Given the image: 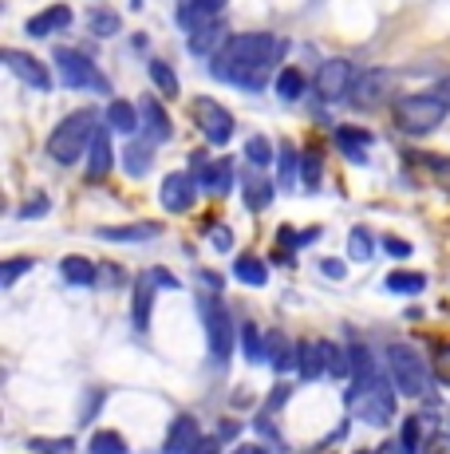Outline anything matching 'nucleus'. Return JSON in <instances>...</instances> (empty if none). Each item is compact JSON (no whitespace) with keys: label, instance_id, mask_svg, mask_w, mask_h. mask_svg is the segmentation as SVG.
I'll return each instance as SVG.
<instances>
[{"label":"nucleus","instance_id":"1","mask_svg":"<svg viewBox=\"0 0 450 454\" xmlns=\"http://www.w3.org/2000/svg\"><path fill=\"white\" fill-rule=\"evenodd\" d=\"M284 51H289V43L281 36H269V32H237V36L225 40V48L218 56H210V75L237 87V91H261Z\"/></svg>","mask_w":450,"mask_h":454},{"label":"nucleus","instance_id":"2","mask_svg":"<svg viewBox=\"0 0 450 454\" xmlns=\"http://www.w3.org/2000/svg\"><path fill=\"white\" fill-rule=\"evenodd\" d=\"M95 107H80V111H72V115L64 119L56 130H51V138H48V154H51V162H59V166H72V162H80L83 154L91 151V138H95Z\"/></svg>","mask_w":450,"mask_h":454},{"label":"nucleus","instance_id":"3","mask_svg":"<svg viewBox=\"0 0 450 454\" xmlns=\"http://www.w3.org/2000/svg\"><path fill=\"white\" fill-rule=\"evenodd\" d=\"M446 111H450V103H443L435 91H415V95L395 99L392 119L403 135H431L446 119Z\"/></svg>","mask_w":450,"mask_h":454},{"label":"nucleus","instance_id":"4","mask_svg":"<svg viewBox=\"0 0 450 454\" xmlns=\"http://www.w3.org/2000/svg\"><path fill=\"white\" fill-rule=\"evenodd\" d=\"M387 375H392V387L407 399H423L431 391V372L423 364L419 348H411V344L387 348Z\"/></svg>","mask_w":450,"mask_h":454},{"label":"nucleus","instance_id":"5","mask_svg":"<svg viewBox=\"0 0 450 454\" xmlns=\"http://www.w3.org/2000/svg\"><path fill=\"white\" fill-rule=\"evenodd\" d=\"M348 411L356 415V419H363L368 427H387L395 419V391L387 387L379 375L371 383H352Z\"/></svg>","mask_w":450,"mask_h":454},{"label":"nucleus","instance_id":"6","mask_svg":"<svg viewBox=\"0 0 450 454\" xmlns=\"http://www.w3.org/2000/svg\"><path fill=\"white\" fill-rule=\"evenodd\" d=\"M56 56V72L64 87H72V91H95V95H111V80L95 67V59H88L83 51L75 48H56L51 51Z\"/></svg>","mask_w":450,"mask_h":454},{"label":"nucleus","instance_id":"7","mask_svg":"<svg viewBox=\"0 0 450 454\" xmlns=\"http://www.w3.org/2000/svg\"><path fill=\"white\" fill-rule=\"evenodd\" d=\"M202 325H206V336H210V356L221 364H229V352H233V320H229V312L221 309L213 296H202Z\"/></svg>","mask_w":450,"mask_h":454},{"label":"nucleus","instance_id":"8","mask_svg":"<svg viewBox=\"0 0 450 454\" xmlns=\"http://www.w3.org/2000/svg\"><path fill=\"white\" fill-rule=\"evenodd\" d=\"M194 123L198 130L206 135V143L210 146H225L233 138V115H229V107H221L218 99H206V95H198L194 99Z\"/></svg>","mask_w":450,"mask_h":454},{"label":"nucleus","instance_id":"9","mask_svg":"<svg viewBox=\"0 0 450 454\" xmlns=\"http://www.w3.org/2000/svg\"><path fill=\"white\" fill-rule=\"evenodd\" d=\"M352 83H356V67L348 59H324L316 67V95L324 103H336V99H348Z\"/></svg>","mask_w":450,"mask_h":454},{"label":"nucleus","instance_id":"10","mask_svg":"<svg viewBox=\"0 0 450 454\" xmlns=\"http://www.w3.org/2000/svg\"><path fill=\"white\" fill-rule=\"evenodd\" d=\"M159 198H162V209H170V214H190V206L198 202V178L194 174H182V170L167 174Z\"/></svg>","mask_w":450,"mask_h":454},{"label":"nucleus","instance_id":"11","mask_svg":"<svg viewBox=\"0 0 450 454\" xmlns=\"http://www.w3.org/2000/svg\"><path fill=\"white\" fill-rule=\"evenodd\" d=\"M4 64H8V72H12L20 83H28L32 91H51V72L36 56H24V51H16V48H4Z\"/></svg>","mask_w":450,"mask_h":454},{"label":"nucleus","instance_id":"12","mask_svg":"<svg viewBox=\"0 0 450 454\" xmlns=\"http://www.w3.org/2000/svg\"><path fill=\"white\" fill-rule=\"evenodd\" d=\"M392 80H387V72H379V67H371V72H363L356 75V83H352V91H348V103L352 107H379V103L387 99V87Z\"/></svg>","mask_w":450,"mask_h":454},{"label":"nucleus","instance_id":"13","mask_svg":"<svg viewBox=\"0 0 450 454\" xmlns=\"http://www.w3.org/2000/svg\"><path fill=\"white\" fill-rule=\"evenodd\" d=\"M138 115H143V130L151 143H167L170 135H175V123H170L167 107H162L154 95H146V99H138Z\"/></svg>","mask_w":450,"mask_h":454},{"label":"nucleus","instance_id":"14","mask_svg":"<svg viewBox=\"0 0 450 454\" xmlns=\"http://www.w3.org/2000/svg\"><path fill=\"white\" fill-rule=\"evenodd\" d=\"M154 289H159V281H154V273L135 277V301H131V325H135V332H146V328H151Z\"/></svg>","mask_w":450,"mask_h":454},{"label":"nucleus","instance_id":"15","mask_svg":"<svg viewBox=\"0 0 450 454\" xmlns=\"http://www.w3.org/2000/svg\"><path fill=\"white\" fill-rule=\"evenodd\" d=\"M225 8V0H178V24L182 32L202 28L206 20H218Z\"/></svg>","mask_w":450,"mask_h":454},{"label":"nucleus","instance_id":"16","mask_svg":"<svg viewBox=\"0 0 450 454\" xmlns=\"http://www.w3.org/2000/svg\"><path fill=\"white\" fill-rule=\"evenodd\" d=\"M297 372H300V380H316V375H328L324 340H300V344H297Z\"/></svg>","mask_w":450,"mask_h":454},{"label":"nucleus","instance_id":"17","mask_svg":"<svg viewBox=\"0 0 450 454\" xmlns=\"http://www.w3.org/2000/svg\"><path fill=\"white\" fill-rule=\"evenodd\" d=\"M67 24H72V8H67V4H51V8H44V12L28 16L24 32H28L32 40H40V36H51L56 28H67Z\"/></svg>","mask_w":450,"mask_h":454},{"label":"nucleus","instance_id":"18","mask_svg":"<svg viewBox=\"0 0 450 454\" xmlns=\"http://www.w3.org/2000/svg\"><path fill=\"white\" fill-rule=\"evenodd\" d=\"M103 119H107V127L119 130V135H138V130H143L138 103H127V99H111L107 111H103Z\"/></svg>","mask_w":450,"mask_h":454},{"label":"nucleus","instance_id":"19","mask_svg":"<svg viewBox=\"0 0 450 454\" xmlns=\"http://www.w3.org/2000/svg\"><path fill=\"white\" fill-rule=\"evenodd\" d=\"M198 439H202V434H198V419L194 415H178L175 423H170V431H167L162 454H186Z\"/></svg>","mask_w":450,"mask_h":454},{"label":"nucleus","instance_id":"20","mask_svg":"<svg viewBox=\"0 0 450 454\" xmlns=\"http://www.w3.org/2000/svg\"><path fill=\"white\" fill-rule=\"evenodd\" d=\"M103 241H127V246H143V241L159 238V222H131V225H103Z\"/></svg>","mask_w":450,"mask_h":454},{"label":"nucleus","instance_id":"21","mask_svg":"<svg viewBox=\"0 0 450 454\" xmlns=\"http://www.w3.org/2000/svg\"><path fill=\"white\" fill-rule=\"evenodd\" d=\"M186 36H190V51H194V56H218V51L225 48V28H221V16H218V20H206L202 28L186 32Z\"/></svg>","mask_w":450,"mask_h":454},{"label":"nucleus","instance_id":"22","mask_svg":"<svg viewBox=\"0 0 450 454\" xmlns=\"http://www.w3.org/2000/svg\"><path fill=\"white\" fill-rule=\"evenodd\" d=\"M111 166H115V151H111V135H107V130H95L91 151H88V178H91V182L107 178Z\"/></svg>","mask_w":450,"mask_h":454},{"label":"nucleus","instance_id":"23","mask_svg":"<svg viewBox=\"0 0 450 454\" xmlns=\"http://www.w3.org/2000/svg\"><path fill=\"white\" fill-rule=\"evenodd\" d=\"M198 182H202V190H206V194L225 198V194H229V190H233V162H229V159L210 162L202 174H198Z\"/></svg>","mask_w":450,"mask_h":454},{"label":"nucleus","instance_id":"24","mask_svg":"<svg viewBox=\"0 0 450 454\" xmlns=\"http://www.w3.org/2000/svg\"><path fill=\"white\" fill-rule=\"evenodd\" d=\"M265 360L273 364V372L284 375V372L297 368V348H292L281 332H269V336H265Z\"/></svg>","mask_w":450,"mask_h":454},{"label":"nucleus","instance_id":"25","mask_svg":"<svg viewBox=\"0 0 450 454\" xmlns=\"http://www.w3.org/2000/svg\"><path fill=\"white\" fill-rule=\"evenodd\" d=\"M241 198H245V206L253 209V214H261V209L273 206V182L265 178V174H249V178L241 182Z\"/></svg>","mask_w":450,"mask_h":454},{"label":"nucleus","instance_id":"26","mask_svg":"<svg viewBox=\"0 0 450 454\" xmlns=\"http://www.w3.org/2000/svg\"><path fill=\"white\" fill-rule=\"evenodd\" d=\"M233 277H237L241 285H253V289H261V285L269 281V265H265L257 253H241V257L233 261Z\"/></svg>","mask_w":450,"mask_h":454},{"label":"nucleus","instance_id":"27","mask_svg":"<svg viewBox=\"0 0 450 454\" xmlns=\"http://www.w3.org/2000/svg\"><path fill=\"white\" fill-rule=\"evenodd\" d=\"M336 146H340L344 154H348L352 162H368V146H371V135L360 127H336Z\"/></svg>","mask_w":450,"mask_h":454},{"label":"nucleus","instance_id":"28","mask_svg":"<svg viewBox=\"0 0 450 454\" xmlns=\"http://www.w3.org/2000/svg\"><path fill=\"white\" fill-rule=\"evenodd\" d=\"M151 146H154L151 138H135V143L123 151V166H127V174H131V178H143V174L151 170V159H154Z\"/></svg>","mask_w":450,"mask_h":454},{"label":"nucleus","instance_id":"29","mask_svg":"<svg viewBox=\"0 0 450 454\" xmlns=\"http://www.w3.org/2000/svg\"><path fill=\"white\" fill-rule=\"evenodd\" d=\"M95 273H99V269H95L88 257H75V253L59 261V277H64L67 285H95Z\"/></svg>","mask_w":450,"mask_h":454},{"label":"nucleus","instance_id":"30","mask_svg":"<svg viewBox=\"0 0 450 454\" xmlns=\"http://www.w3.org/2000/svg\"><path fill=\"white\" fill-rule=\"evenodd\" d=\"M273 87H276V95H281L284 103H297L300 95H305V75H300L297 67H281V72H276V80H273Z\"/></svg>","mask_w":450,"mask_h":454},{"label":"nucleus","instance_id":"31","mask_svg":"<svg viewBox=\"0 0 450 454\" xmlns=\"http://www.w3.org/2000/svg\"><path fill=\"white\" fill-rule=\"evenodd\" d=\"M237 340H241V352H245L249 364H261L265 360V340H261V328H257L253 320H245V325H241Z\"/></svg>","mask_w":450,"mask_h":454},{"label":"nucleus","instance_id":"32","mask_svg":"<svg viewBox=\"0 0 450 454\" xmlns=\"http://www.w3.org/2000/svg\"><path fill=\"white\" fill-rule=\"evenodd\" d=\"M88 454H131V447H127V439L115 431H95L88 439Z\"/></svg>","mask_w":450,"mask_h":454},{"label":"nucleus","instance_id":"33","mask_svg":"<svg viewBox=\"0 0 450 454\" xmlns=\"http://www.w3.org/2000/svg\"><path fill=\"white\" fill-rule=\"evenodd\" d=\"M348 352H352V383H371V380H376L379 372H376V360H371L368 348H363V344H352Z\"/></svg>","mask_w":450,"mask_h":454},{"label":"nucleus","instance_id":"34","mask_svg":"<svg viewBox=\"0 0 450 454\" xmlns=\"http://www.w3.org/2000/svg\"><path fill=\"white\" fill-rule=\"evenodd\" d=\"M151 80H154V87H159L167 99H175V95L182 91L178 87V75H175V67L167 64V59H151Z\"/></svg>","mask_w":450,"mask_h":454},{"label":"nucleus","instance_id":"35","mask_svg":"<svg viewBox=\"0 0 450 454\" xmlns=\"http://www.w3.org/2000/svg\"><path fill=\"white\" fill-rule=\"evenodd\" d=\"M276 174H281V186L284 190H292L300 182V159H297V151H292L289 143L281 146V159H276Z\"/></svg>","mask_w":450,"mask_h":454},{"label":"nucleus","instance_id":"36","mask_svg":"<svg viewBox=\"0 0 450 454\" xmlns=\"http://www.w3.org/2000/svg\"><path fill=\"white\" fill-rule=\"evenodd\" d=\"M387 289L392 293H403V296H419L427 289V277L423 273H403V269H395L392 277H387Z\"/></svg>","mask_w":450,"mask_h":454},{"label":"nucleus","instance_id":"37","mask_svg":"<svg viewBox=\"0 0 450 454\" xmlns=\"http://www.w3.org/2000/svg\"><path fill=\"white\" fill-rule=\"evenodd\" d=\"M324 352H328V375H336V380H348V375H352V352L336 348L332 340H324Z\"/></svg>","mask_w":450,"mask_h":454},{"label":"nucleus","instance_id":"38","mask_svg":"<svg viewBox=\"0 0 450 454\" xmlns=\"http://www.w3.org/2000/svg\"><path fill=\"white\" fill-rule=\"evenodd\" d=\"M88 28H91V36H99V40L115 36V32H119V12H111V8H99V12L88 16Z\"/></svg>","mask_w":450,"mask_h":454},{"label":"nucleus","instance_id":"39","mask_svg":"<svg viewBox=\"0 0 450 454\" xmlns=\"http://www.w3.org/2000/svg\"><path fill=\"white\" fill-rule=\"evenodd\" d=\"M32 269H36V261H32V257H8L4 265H0V285H4V289H12V285L20 281L24 273H32Z\"/></svg>","mask_w":450,"mask_h":454},{"label":"nucleus","instance_id":"40","mask_svg":"<svg viewBox=\"0 0 450 454\" xmlns=\"http://www.w3.org/2000/svg\"><path fill=\"white\" fill-rule=\"evenodd\" d=\"M24 447H28L32 454H75L72 439H28Z\"/></svg>","mask_w":450,"mask_h":454},{"label":"nucleus","instance_id":"41","mask_svg":"<svg viewBox=\"0 0 450 454\" xmlns=\"http://www.w3.org/2000/svg\"><path fill=\"white\" fill-rule=\"evenodd\" d=\"M245 159L253 162V166H265V162H269V159H273L269 138H265V135H253V138H249V143H245Z\"/></svg>","mask_w":450,"mask_h":454},{"label":"nucleus","instance_id":"42","mask_svg":"<svg viewBox=\"0 0 450 454\" xmlns=\"http://www.w3.org/2000/svg\"><path fill=\"white\" fill-rule=\"evenodd\" d=\"M352 261H371V233L368 230H363V225H356V230H352Z\"/></svg>","mask_w":450,"mask_h":454},{"label":"nucleus","instance_id":"43","mask_svg":"<svg viewBox=\"0 0 450 454\" xmlns=\"http://www.w3.org/2000/svg\"><path fill=\"white\" fill-rule=\"evenodd\" d=\"M400 442H403V450H407V454L419 450V442H423V423H419V419H407L403 431H400Z\"/></svg>","mask_w":450,"mask_h":454},{"label":"nucleus","instance_id":"44","mask_svg":"<svg viewBox=\"0 0 450 454\" xmlns=\"http://www.w3.org/2000/svg\"><path fill=\"white\" fill-rule=\"evenodd\" d=\"M300 182H305V190L320 186V159H316V154H308V159L300 162Z\"/></svg>","mask_w":450,"mask_h":454},{"label":"nucleus","instance_id":"45","mask_svg":"<svg viewBox=\"0 0 450 454\" xmlns=\"http://www.w3.org/2000/svg\"><path fill=\"white\" fill-rule=\"evenodd\" d=\"M379 246H384L387 253H392V257H411V241H403V238H392V233H387V238H379Z\"/></svg>","mask_w":450,"mask_h":454},{"label":"nucleus","instance_id":"46","mask_svg":"<svg viewBox=\"0 0 450 454\" xmlns=\"http://www.w3.org/2000/svg\"><path fill=\"white\" fill-rule=\"evenodd\" d=\"M210 246L218 253H225L233 246V230H229V225H213V230H210Z\"/></svg>","mask_w":450,"mask_h":454},{"label":"nucleus","instance_id":"47","mask_svg":"<svg viewBox=\"0 0 450 454\" xmlns=\"http://www.w3.org/2000/svg\"><path fill=\"white\" fill-rule=\"evenodd\" d=\"M435 375L443 383H450V344L438 348V356H435Z\"/></svg>","mask_w":450,"mask_h":454},{"label":"nucleus","instance_id":"48","mask_svg":"<svg viewBox=\"0 0 450 454\" xmlns=\"http://www.w3.org/2000/svg\"><path fill=\"white\" fill-rule=\"evenodd\" d=\"M320 273L332 277V281H340V277L348 273V265H344V261H336V257H328V261H320Z\"/></svg>","mask_w":450,"mask_h":454},{"label":"nucleus","instance_id":"49","mask_svg":"<svg viewBox=\"0 0 450 454\" xmlns=\"http://www.w3.org/2000/svg\"><path fill=\"white\" fill-rule=\"evenodd\" d=\"M44 209H48V198L40 194L36 202H24V206H20V217H44Z\"/></svg>","mask_w":450,"mask_h":454},{"label":"nucleus","instance_id":"50","mask_svg":"<svg viewBox=\"0 0 450 454\" xmlns=\"http://www.w3.org/2000/svg\"><path fill=\"white\" fill-rule=\"evenodd\" d=\"M186 454H218V439H210V434H202V439L194 442Z\"/></svg>","mask_w":450,"mask_h":454},{"label":"nucleus","instance_id":"51","mask_svg":"<svg viewBox=\"0 0 450 454\" xmlns=\"http://www.w3.org/2000/svg\"><path fill=\"white\" fill-rule=\"evenodd\" d=\"M427 454H450V434H435V439H431V447H427Z\"/></svg>","mask_w":450,"mask_h":454},{"label":"nucleus","instance_id":"52","mask_svg":"<svg viewBox=\"0 0 450 454\" xmlns=\"http://www.w3.org/2000/svg\"><path fill=\"white\" fill-rule=\"evenodd\" d=\"M151 273H154V281H159L162 289H178V277H170L167 269H151Z\"/></svg>","mask_w":450,"mask_h":454},{"label":"nucleus","instance_id":"53","mask_svg":"<svg viewBox=\"0 0 450 454\" xmlns=\"http://www.w3.org/2000/svg\"><path fill=\"white\" fill-rule=\"evenodd\" d=\"M284 399H289V387H276L273 395H269V411H281V407H284Z\"/></svg>","mask_w":450,"mask_h":454},{"label":"nucleus","instance_id":"54","mask_svg":"<svg viewBox=\"0 0 450 454\" xmlns=\"http://www.w3.org/2000/svg\"><path fill=\"white\" fill-rule=\"evenodd\" d=\"M435 95H438L443 103H450V75H443V80L435 83Z\"/></svg>","mask_w":450,"mask_h":454},{"label":"nucleus","instance_id":"55","mask_svg":"<svg viewBox=\"0 0 450 454\" xmlns=\"http://www.w3.org/2000/svg\"><path fill=\"white\" fill-rule=\"evenodd\" d=\"M233 454H269V450H265V447H253V442H249V447H237Z\"/></svg>","mask_w":450,"mask_h":454},{"label":"nucleus","instance_id":"56","mask_svg":"<svg viewBox=\"0 0 450 454\" xmlns=\"http://www.w3.org/2000/svg\"><path fill=\"white\" fill-rule=\"evenodd\" d=\"M379 454H407V450H403V442H392V447H384Z\"/></svg>","mask_w":450,"mask_h":454},{"label":"nucleus","instance_id":"57","mask_svg":"<svg viewBox=\"0 0 450 454\" xmlns=\"http://www.w3.org/2000/svg\"><path fill=\"white\" fill-rule=\"evenodd\" d=\"M131 8H143V0H131Z\"/></svg>","mask_w":450,"mask_h":454},{"label":"nucleus","instance_id":"58","mask_svg":"<svg viewBox=\"0 0 450 454\" xmlns=\"http://www.w3.org/2000/svg\"><path fill=\"white\" fill-rule=\"evenodd\" d=\"M360 454H371V450H360Z\"/></svg>","mask_w":450,"mask_h":454}]
</instances>
